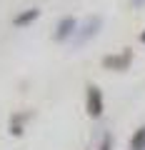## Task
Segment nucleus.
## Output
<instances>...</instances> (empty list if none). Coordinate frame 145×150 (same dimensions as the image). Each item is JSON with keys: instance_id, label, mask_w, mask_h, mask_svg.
<instances>
[{"instance_id": "obj_7", "label": "nucleus", "mask_w": 145, "mask_h": 150, "mask_svg": "<svg viewBox=\"0 0 145 150\" xmlns=\"http://www.w3.org/2000/svg\"><path fill=\"white\" fill-rule=\"evenodd\" d=\"M133 3H135V5H143V3H145V0H133Z\"/></svg>"}, {"instance_id": "obj_6", "label": "nucleus", "mask_w": 145, "mask_h": 150, "mask_svg": "<svg viewBox=\"0 0 145 150\" xmlns=\"http://www.w3.org/2000/svg\"><path fill=\"white\" fill-rule=\"evenodd\" d=\"M130 150H145V128L135 130L133 140H130Z\"/></svg>"}, {"instance_id": "obj_3", "label": "nucleus", "mask_w": 145, "mask_h": 150, "mask_svg": "<svg viewBox=\"0 0 145 150\" xmlns=\"http://www.w3.org/2000/svg\"><path fill=\"white\" fill-rule=\"evenodd\" d=\"M88 115L90 118L103 115V93L98 85H88Z\"/></svg>"}, {"instance_id": "obj_2", "label": "nucleus", "mask_w": 145, "mask_h": 150, "mask_svg": "<svg viewBox=\"0 0 145 150\" xmlns=\"http://www.w3.org/2000/svg\"><path fill=\"white\" fill-rule=\"evenodd\" d=\"M75 33H78V20L68 15V18H63V20L58 23L53 38L58 40V43H63V40H68V38H75Z\"/></svg>"}, {"instance_id": "obj_4", "label": "nucleus", "mask_w": 145, "mask_h": 150, "mask_svg": "<svg viewBox=\"0 0 145 150\" xmlns=\"http://www.w3.org/2000/svg\"><path fill=\"white\" fill-rule=\"evenodd\" d=\"M130 60H133V53H130V50H123L120 55H108V58L103 60V65H105V68H113V70H125L130 65Z\"/></svg>"}, {"instance_id": "obj_5", "label": "nucleus", "mask_w": 145, "mask_h": 150, "mask_svg": "<svg viewBox=\"0 0 145 150\" xmlns=\"http://www.w3.org/2000/svg\"><path fill=\"white\" fill-rule=\"evenodd\" d=\"M38 18H40V10H38V8H28L25 13H20V15L13 18V25H15V28H25L28 23L38 20Z\"/></svg>"}, {"instance_id": "obj_1", "label": "nucleus", "mask_w": 145, "mask_h": 150, "mask_svg": "<svg viewBox=\"0 0 145 150\" xmlns=\"http://www.w3.org/2000/svg\"><path fill=\"white\" fill-rule=\"evenodd\" d=\"M100 25H103V18L100 15H93V18H88L85 20V25L80 28V30L75 33V45H83V43H88L93 35H95L98 30H100Z\"/></svg>"}, {"instance_id": "obj_8", "label": "nucleus", "mask_w": 145, "mask_h": 150, "mask_svg": "<svg viewBox=\"0 0 145 150\" xmlns=\"http://www.w3.org/2000/svg\"><path fill=\"white\" fill-rule=\"evenodd\" d=\"M143 43H145V33H143Z\"/></svg>"}]
</instances>
